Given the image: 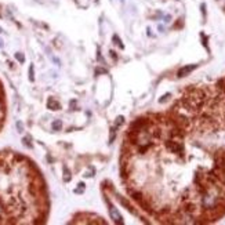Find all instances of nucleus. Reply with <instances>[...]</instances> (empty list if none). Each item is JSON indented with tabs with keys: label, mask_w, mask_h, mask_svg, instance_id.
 <instances>
[{
	"label": "nucleus",
	"mask_w": 225,
	"mask_h": 225,
	"mask_svg": "<svg viewBox=\"0 0 225 225\" xmlns=\"http://www.w3.org/2000/svg\"><path fill=\"white\" fill-rule=\"evenodd\" d=\"M0 46H2V43H0Z\"/></svg>",
	"instance_id": "412c9836"
},
{
	"label": "nucleus",
	"mask_w": 225,
	"mask_h": 225,
	"mask_svg": "<svg viewBox=\"0 0 225 225\" xmlns=\"http://www.w3.org/2000/svg\"><path fill=\"white\" fill-rule=\"evenodd\" d=\"M218 84H220V86H223V87H221V89H223V90L225 91V80H221V82H218Z\"/></svg>",
	"instance_id": "6ab92c4d"
},
{
	"label": "nucleus",
	"mask_w": 225,
	"mask_h": 225,
	"mask_svg": "<svg viewBox=\"0 0 225 225\" xmlns=\"http://www.w3.org/2000/svg\"><path fill=\"white\" fill-rule=\"evenodd\" d=\"M169 97H170V94H166V95H163V97H162L160 99H159V101H160V102H164V101H166L167 98H169Z\"/></svg>",
	"instance_id": "f3484780"
},
{
	"label": "nucleus",
	"mask_w": 225,
	"mask_h": 225,
	"mask_svg": "<svg viewBox=\"0 0 225 225\" xmlns=\"http://www.w3.org/2000/svg\"><path fill=\"white\" fill-rule=\"evenodd\" d=\"M113 42H115V44H119V47H120V48H123V44H122V42H120V39H119V36L113 35Z\"/></svg>",
	"instance_id": "9b49d317"
},
{
	"label": "nucleus",
	"mask_w": 225,
	"mask_h": 225,
	"mask_svg": "<svg viewBox=\"0 0 225 225\" xmlns=\"http://www.w3.org/2000/svg\"><path fill=\"white\" fill-rule=\"evenodd\" d=\"M108 204H109V214H110V218H112L115 223L118 224H123V218H122L120 213L118 211V209L116 207H113L112 204H110V202L108 200Z\"/></svg>",
	"instance_id": "20e7f679"
},
{
	"label": "nucleus",
	"mask_w": 225,
	"mask_h": 225,
	"mask_svg": "<svg viewBox=\"0 0 225 225\" xmlns=\"http://www.w3.org/2000/svg\"><path fill=\"white\" fill-rule=\"evenodd\" d=\"M0 33H3V29H2V28H0Z\"/></svg>",
	"instance_id": "aec40b11"
},
{
	"label": "nucleus",
	"mask_w": 225,
	"mask_h": 225,
	"mask_svg": "<svg viewBox=\"0 0 225 225\" xmlns=\"http://www.w3.org/2000/svg\"><path fill=\"white\" fill-rule=\"evenodd\" d=\"M202 204H203V207L207 210L217 209V206L220 204V198H218V195L214 192V191H211L209 188V189L204 192L203 198H202Z\"/></svg>",
	"instance_id": "f03ea898"
},
{
	"label": "nucleus",
	"mask_w": 225,
	"mask_h": 225,
	"mask_svg": "<svg viewBox=\"0 0 225 225\" xmlns=\"http://www.w3.org/2000/svg\"><path fill=\"white\" fill-rule=\"evenodd\" d=\"M33 69H35V68H33V65H30V66H29V80L30 82L35 80V73H33Z\"/></svg>",
	"instance_id": "1a4fd4ad"
},
{
	"label": "nucleus",
	"mask_w": 225,
	"mask_h": 225,
	"mask_svg": "<svg viewBox=\"0 0 225 225\" xmlns=\"http://www.w3.org/2000/svg\"><path fill=\"white\" fill-rule=\"evenodd\" d=\"M64 181L65 182L70 181V173H69V170H68V167H64Z\"/></svg>",
	"instance_id": "6e6552de"
},
{
	"label": "nucleus",
	"mask_w": 225,
	"mask_h": 225,
	"mask_svg": "<svg viewBox=\"0 0 225 225\" xmlns=\"http://www.w3.org/2000/svg\"><path fill=\"white\" fill-rule=\"evenodd\" d=\"M29 141H30V138H29V137H26V138H24V139H22V142H24V145H25V147H29V148H32V144H30Z\"/></svg>",
	"instance_id": "ddd939ff"
},
{
	"label": "nucleus",
	"mask_w": 225,
	"mask_h": 225,
	"mask_svg": "<svg viewBox=\"0 0 225 225\" xmlns=\"http://www.w3.org/2000/svg\"><path fill=\"white\" fill-rule=\"evenodd\" d=\"M51 129H53L54 131H59V130L62 129V122L61 120H54L53 123H51Z\"/></svg>",
	"instance_id": "0eeeda50"
},
{
	"label": "nucleus",
	"mask_w": 225,
	"mask_h": 225,
	"mask_svg": "<svg viewBox=\"0 0 225 225\" xmlns=\"http://www.w3.org/2000/svg\"><path fill=\"white\" fill-rule=\"evenodd\" d=\"M204 102V93L202 90L192 89L182 97V105L187 110H198Z\"/></svg>",
	"instance_id": "f257e3e1"
},
{
	"label": "nucleus",
	"mask_w": 225,
	"mask_h": 225,
	"mask_svg": "<svg viewBox=\"0 0 225 225\" xmlns=\"http://www.w3.org/2000/svg\"><path fill=\"white\" fill-rule=\"evenodd\" d=\"M15 58H17V59H18V61H19V62H21V64H22V62H24V61H25V57H24V55H22V54H21V53H17V54H15Z\"/></svg>",
	"instance_id": "4468645a"
},
{
	"label": "nucleus",
	"mask_w": 225,
	"mask_h": 225,
	"mask_svg": "<svg viewBox=\"0 0 225 225\" xmlns=\"http://www.w3.org/2000/svg\"><path fill=\"white\" fill-rule=\"evenodd\" d=\"M166 148L170 151V152L173 153H177V155H182V152H184V145H182V142L177 141V139H167L166 141Z\"/></svg>",
	"instance_id": "7ed1b4c3"
},
{
	"label": "nucleus",
	"mask_w": 225,
	"mask_h": 225,
	"mask_svg": "<svg viewBox=\"0 0 225 225\" xmlns=\"http://www.w3.org/2000/svg\"><path fill=\"white\" fill-rule=\"evenodd\" d=\"M196 66H198V65H188V66H184V68H181V69L178 70L177 76H178V78H184V76L189 75V73L192 72L193 69H196Z\"/></svg>",
	"instance_id": "39448f33"
},
{
	"label": "nucleus",
	"mask_w": 225,
	"mask_h": 225,
	"mask_svg": "<svg viewBox=\"0 0 225 225\" xmlns=\"http://www.w3.org/2000/svg\"><path fill=\"white\" fill-rule=\"evenodd\" d=\"M115 137H116V130L115 129H110V137H109V144H112L115 141Z\"/></svg>",
	"instance_id": "9d476101"
},
{
	"label": "nucleus",
	"mask_w": 225,
	"mask_h": 225,
	"mask_svg": "<svg viewBox=\"0 0 225 225\" xmlns=\"http://www.w3.org/2000/svg\"><path fill=\"white\" fill-rule=\"evenodd\" d=\"M123 122H124V118H123V116H119V118L116 119V126L119 127V126H120L122 123H123Z\"/></svg>",
	"instance_id": "2eb2a0df"
},
{
	"label": "nucleus",
	"mask_w": 225,
	"mask_h": 225,
	"mask_svg": "<svg viewBox=\"0 0 225 225\" xmlns=\"http://www.w3.org/2000/svg\"><path fill=\"white\" fill-rule=\"evenodd\" d=\"M78 187H79V188H78V189H75V193H82V192L84 191V184H83V182H80V184H79Z\"/></svg>",
	"instance_id": "f8f14e48"
},
{
	"label": "nucleus",
	"mask_w": 225,
	"mask_h": 225,
	"mask_svg": "<svg viewBox=\"0 0 225 225\" xmlns=\"http://www.w3.org/2000/svg\"><path fill=\"white\" fill-rule=\"evenodd\" d=\"M17 129H18L19 133H21L22 130H24V129H22V123H21V122H17Z\"/></svg>",
	"instance_id": "dca6fc26"
},
{
	"label": "nucleus",
	"mask_w": 225,
	"mask_h": 225,
	"mask_svg": "<svg viewBox=\"0 0 225 225\" xmlns=\"http://www.w3.org/2000/svg\"><path fill=\"white\" fill-rule=\"evenodd\" d=\"M98 73H106V70H105V69H99V68H98V69L95 70V75H98Z\"/></svg>",
	"instance_id": "a211bd4d"
},
{
	"label": "nucleus",
	"mask_w": 225,
	"mask_h": 225,
	"mask_svg": "<svg viewBox=\"0 0 225 225\" xmlns=\"http://www.w3.org/2000/svg\"><path fill=\"white\" fill-rule=\"evenodd\" d=\"M47 106H48V109H53V110H58L59 108H61V105H59V102H57L55 99L50 98V99H48V102H47Z\"/></svg>",
	"instance_id": "423d86ee"
}]
</instances>
